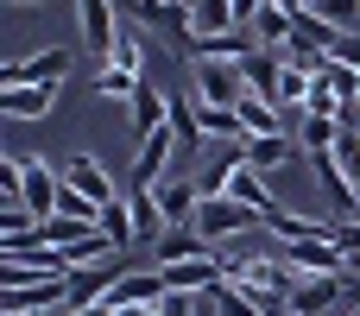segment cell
I'll use <instances>...</instances> for the list:
<instances>
[{"instance_id": "6da1fadb", "label": "cell", "mask_w": 360, "mask_h": 316, "mask_svg": "<svg viewBox=\"0 0 360 316\" xmlns=\"http://www.w3.org/2000/svg\"><path fill=\"white\" fill-rule=\"evenodd\" d=\"M253 228H266V215L247 209V203H234V196H202V209H196V234L209 247H228V241H240Z\"/></svg>"}, {"instance_id": "7a4b0ae2", "label": "cell", "mask_w": 360, "mask_h": 316, "mask_svg": "<svg viewBox=\"0 0 360 316\" xmlns=\"http://www.w3.org/2000/svg\"><path fill=\"white\" fill-rule=\"evenodd\" d=\"M348 304V272H297L291 285V316H329Z\"/></svg>"}, {"instance_id": "3957f363", "label": "cell", "mask_w": 360, "mask_h": 316, "mask_svg": "<svg viewBox=\"0 0 360 316\" xmlns=\"http://www.w3.org/2000/svg\"><path fill=\"white\" fill-rule=\"evenodd\" d=\"M120 13H133L146 32H165L177 44H190V0H114Z\"/></svg>"}, {"instance_id": "277c9868", "label": "cell", "mask_w": 360, "mask_h": 316, "mask_svg": "<svg viewBox=\"0 0 360 316\" xmlns=\"http://www.w3.org/2000/svg\"><path fill=\"white\" fill-rule=\"evenodd\" d=\"M76 19H82V44L95 63H114L120 51V25H114V0H76Z\"/></svg>"}, {"instance_id": "5b68a950", "label": "cell", "mask_w": 360, "mask_h": 316, "mask_svg": "<svg viewBox=\"0 0 360 316\" xmlns=\"http://www.w3.org/2000/svg\"><path fill=\"white\" fill-rule=\"evenodd\" d=\"M202 108H240V95H247V76H240V63H196V89H190Z\"/></svg>"}, {"instance_id": "8992f818", "label": "cell", "mask_w": 360, "mask_h": 316, "mask_svg": "<svg viewBox=\"0 0 360 316\" xmlns=\"http://www.w3.org/2000/svg\"><path fill=\"white\" fill-rule=\"evenodd\" d=\"M177 152H184V146H177L171 127L146 133V139H139V158H133V184H139V190H158V184L171 177V158H177Z\"/></svg>"}, {"instance_id": "52a82bcc", "label": "cell", "mask_w": 360, "mask_h": 316, "mask_svg": "<svg viewBox=\"0 0 360 316\" xmlns=\"http://www.w3.org/2000/svg\"><path fill=\"white\" fill-rule=\"evenodd\" d=\"M127 272H139V266H127L120 253H114V260H101V266L70 272V310H82V304H108V291H114Z\"/></svg>"}, {"instance_id": "ba28073f", "label": "cell", "mask_w": 360, "mask_h": 316, "mask_svg": "<svg viewBox=\"0 0 360 316\" xmlns=\"http://www.w3.org/2000/svg\"><path fill=\"white\" fill-rule=\"evenodd\" d=\"M70 76V51H38L25 63H0V89H38V82H63Z\"/></svg>"}, {"instance_id": "9c48e42d", "label": "cell", "mask_w": 360, "mask_h": 316, "mask_svg": "<svg viewBox=\"0 0 360 316\" xmlns=\"http://www.w3.org/2000/svg\"><path fill=\"white\" fill-rule=\"evenodd\" d=\"M19 310H70V279H44V285L0 291V316H19Z\"/></svg>"}, {"instance_id": "30bf717a", "label": "cell", "mask_w": 360, "mask_h": 316, "mask_svg": "<svg viewBox=\"0 0 360 316\" xmlns=\"http://www.w3.org/2000/svg\"><path fill=\"white\" fill-rule=\"evenodd\" d=\"M63 184H70V190H82V196H89V203H101V209H108V203H120V190H114L108 165H101V158H89V152H76V158L63 165Z\"/></svg>"}, {"instance_id": "8fae6325", "label": "cell", "mask_w": 360, "mask_h": 316, "mask_svg": "<svg viewBox=\"0 0 360 316\" xmlns=\"http://www.w3.org/2000/svg\"><path fill=\"white\" fill-rule=\"evenodd\" d=\"M19 177H25V209L44 222V215H57V196H63V177L44 165V158H19Z\"/></svg>"}, {"instance_id": "7c38bea8", "label": "cell", "mask_w": 360, "mask_h": 316, "mask_svg": "<svg viewBox=\"0 0 360 316\" xmlns=\"http://www.w3.org/2000/svg\"><path fill=\"white\" fill-rule=\"evenodd\" d=\"M240 76H247L253 95L278 101V89H285V51H247V57H240Z\"/></svg>"}, {"instance_id": "4fadbf2b", "label": "cell", "mask_w": 360, "mask_h": 316, "mask_svg": "<svg viewBox=\"0 0 360 316\" xmlns=\"http://www.w3.org/2000/svg\"><path fill=\"white\" fill-rule=\"evenodd\" d=\"M127 108H133L127 120H133V133H139V139H146V133H158V127H171V95H158V89H152V76H139V89H133V101H127Z\"/></svg>"}, {"instance_id": "5bb4252c", "label": "cell", "mask_w": 360, "mask_h": 316, "mask_svg": "<svg viewBox=\"0 0 360 316\" xmlns=\"http://www.w3.org/2000/svg\"><path fill=\"white\" fill-rule=\"evenodd\" d=\"M158 209H165V222H171V228H190V222H196V209H202L196 177H165V184H158Z\"/></svg>"}, {"instance_id": "9a60e30c", "label": "cell", "mask_w": 360, "mask_h": 316, "mask_svg": "<svg viewBox=\"0 0 360 316\" xmlns=\"http://www.w3.org/2000/svg\"><path fill=\"white\" fill-rule=\"evenodd\" d=\"M291 139H297L310 158H316V152H335V146H342V120H335V114H304V108H297Z\"/></svg>"}, {"instance_id": "2e32d148", "label": "cell", "mask_w": 360, "mask_h": 316, "mask_svg": "<svg viewBox=\"0 0 360 316\" xmlns=\"http://www.w3.org/2000/svg\"><path fill=\"white\" fill-rule=\"evenodd\" d=\"M202 253H215L202 234H196V222L190 228H165L158 234V247H152V266H184V260H202Z\"/></svg>"}, {"instance_id": "e0dca14e", "label": "cell", "mask_w": 360, "mask_h": 316, "mask_svg": "<svg viewBox=\"0 0 360 316\" xmlns=\"http://www.w3.org/2000/svg\"><path fill=\"white\" fill-rule=\"evenodd\" d=\"M285 266L291 272H348V253L335 241H297V247H285Z\"/></svg>"}, {"instance_id": "ac0fdd59", "label": "cell", "mask_w": 360, "mask_h": 316, "mask_svg": "<svg viewBox=\"0 0 360 316\" xmlns=\"http://www.w3.org/2000/svg\"><path fill=\"white\" fill-rule=\"evenodd\" d=\"M57 89H63V82H38V89H0V114H13V120H38V114H51V108H57Z\"/></svg>"}, {"instance_id": "d6986e66", "label": "cell", "mask_w": 360, "mask_h": 316, "mask_svg": "<svg viewBox=\"0 0 360 316\" xmlns=\"http://www.w3.org/2000/svg\"><path fill=\"white\" fill-rule=\"evenodd\" d=\"M291 146H297L291 133H253V139H240V158H247L259 177H272V171L291 158Z\"/></svg>"}, {"instance_id": "ffe728a7", "label": "cell", "mask_w": 360, "mask_h": 316, "mask_svg": "<svg viewBox=\"0 0 360 316\" xmlns=\"http://www.w3.org/2000/svg\"><path fill=\"white\" fill-rule=\"evenodd\" d=\"M266 234H278L285 247H297V241H335V222H316V215H291V209H278V215H266Z\"/></svg>"}, {"instance_id": "44dd1931", "label": "cell", "mask_w": 360, "mask_h": 316, "mask_svg": "<svg viewBox=\"0 0 360 316\" xmlns=\"http://www.w3.org/2000/svg\"><path fill=\"white\" fill-rule=\"evenodd\" d=\"M234 25H240L234 0H190V38H221Z\"/></svg>"}, {"instance_id": "7402d4cb", "label": "cell", "mask_w": 360, "mask_h": 316, "mask_svg": "<svg viewBox=\"0 0 360 316\" xmlns=\"http://www.w3.org/2000/svg\"><path fill=\"white\" fill-rule=\"evenodd\" d=\"M127 203H133V228H139V247H158V234L171 228L165 222V209H158V190H127Z\"/></svg>"}, {"instance_id": "603a6c76", "label": "cell", "mask_w": 360, "mask_h": 316, "mask_svg": "<svg viewBox=\"0 0 360 316\" xmlns=\"http://www.w3.org/2000/svg\"><path fill=\"white\" fill-rule=\"evenodd\" d=\"M228 196H234V203H247V209H259V215H278V209H285V203H278V196L266 190V177H259L253 165H240V171H234Z\"/></svg>"}, {"instance_id": "cb8c5ba5", "label": "cell", "mask_w": 360, "mask_h": 316, "mask_svg": "<svg viewBox=\"0 0 360 316\" xmlns=\"http://www.w3.org/2000/svg\"><path fill=\"white\" fill-rule=\"evenodd\" d=\"M247 25H253L259 51H285V44H291V25H297V19H291V13H278V6L266 0V6H259V13H253Z\"/></svg>"}, {"instance_id": "d4e9b609", "label": "cell", "mask_w": 360, "mask_h": 316, "mask_svg": "<svg viewBox=\"0 0 360 316\" xmlns=\"http://www.w3.org/2000/svg\"><path fill=\"white\" fill-rule=\"evenodd\" d=\"M171 133H177L184 152L202 146V108H196V95H171Z\"/></svg>"}, {"instance_id": "484cf974", "label": "cell", "mask_w": 360, "mask_h": 316, "mask_svg": "<svg viewBox=\"0 0 360 316\" xmlns=\"http://www.w3.org/2000/svg\"><path fill=\"white\" fill-rule=\"evenodd\" d=\"M240 165H247V158H240V146H234V152H221V158H209V165L196 171V190H202V196H228V184H234V171H240Z\"/></svg>"}, {"instance_id": "4316f807", "label": "cell", "mask_w": 360, "mask_h": 316, "mask_svg": "<svg viewBox=\"0 0 360 316\" xmlns=\"http://www.w3.org/2000/svg\"><path fill=\"white\" fill-rule=\"evenodd\" d=\"M95 228H101V234H108L120 253H127V247H139V228H133V203H127V196H120V203H108Z\"/></svg>"}, {"instance_id": "83f0119b", "label": "cell", "mask_w": 360, "mask_h": 316, "mask_svg": "<svg viewBox=\"0 0 360 316\" xmlns=\"http://www.w3.org/2000/svg\"><path fill=\"white\" fill-rule=\"evenodd\" d=\"M304 114H342V89H335V76H329V70H316V76H310Z\"/></svg>"}, {"instance_id": "f1b7e54d", "label": "cell", "mask_w": 360, "mask_h": 316, "mask_svg": "<svg viewBox=\"0 0 360 316\" xmlns=\"http://www.w3.org/2000/svg\"><path fill=\"white\" fill-rule=\"evenodd\" d=\"M196 108H202V101H196ZM202 139H234V146H240V139H247V127H240V114H234V108H202Z\"/></svg>"}, {"instance_id": "f546056e", "label": "cell", "mask_w": 360, "mask_h": 316, "mask_svg": "<svg viewBox=\"0 0 360 316\" xmlns=\"http://www.w3.org/2000/svg\"><path fill=\"white\" fill-rule=\"evenodd\" d=\"M38 234H44V247H76L82 234H95L89 222H76V215H44L38 222Z\"/></svg>"}, {"instance_id": "4dcf8cb0", "label": "cell", "mask_w": 360, "mask_h": 316, "mask_svg": "<svg viewBox=\"0 0 360 316\" xmlns=\"http://www.w3.org/2000/svg\"><path fill=\"white\" fill-rule=\"evenodd\" d=\"M133 89H139V76H133V70H120V63H101V76H95V95H108V101H133Z\"/></svg>"}, {"instance_id": "1f68e13d", "label": "cell", "mask_w": 360, "mask_h": 316, "mask_svg": "<svg viewBox=\"0 0 360 316\" xmlns=\"http://www.w3.org/2000/svg\"><path fill=\"white\" fill-rule=\"evenodd\" d=\"M310 13H323L335 32H360V0H310Z\"/></svg>"}, {"instance_id": "d6a6232c", "label": "cell", "mask_w": 360, "mask_h": 316, "mask_svg": "<svg viewBox=\"0 0 360 316\" xmlns=\"http://www.w3.org/2000/svg\"><path fill=\"white\" fill-rule=\"evenodd\" d=\"M215 316H266V310H259L240 285H221V291H215Z\"/></svg>"}, {"instance_id": "836d02e7", "label": "cell", "mask_w": 360, "mask_h": 316, "mask_svg": "<svg viewBox=\"0 0 360 316\" xmlns=\"http://www.w3.org/2000/svg\"><path fill=\"white\" fill-rule=\"evenodd\" d=\"M335 63L360 70V32H342V44H335Z\"/></svg>"}, {"instance_id": "e575fe53", "label": "cell", "mask_w": 360, "mask_h": 316, "mask_svg": "<svg viewBox=\"0 0 360 316\" xmlns=\"http://www.w3.org/2000/svg\"><path fill=\"white\" fill-rule=\"evenodd\" d=\"M63 316H114V304H82V310H63Z\"/></svg>"}, {"instance_id": "d590c367", "label": "cell", "mask_w": 360, "mask_h": 316, "mask_svg": "<svg viewBox=\"0 0 360 316\" xmlns=\"http://www.w3.org/2000/svg\"><path fill=\"white\" fill-rule=\"evenodd\" d=\"M272 6H278V13H291V19H297V13H310V0H272Z\"/></svg>"}, {"instance_id": "8d00e7d4", "label": "cell", "mask_w": 360, "mask_h": 316, "mask_svg": "<svg viewBox=\"0 0 360 316\" xmlns=\"http://www.w3.org/2000/svg\"><path fill=\"white\" fill-rule=\"evenodd\" d=\"M259 6H266V0H234V13H240V25H247V19H253Z\"/></svg>"}, {"instance_id": "74e56055", "label": "cell", "mask_w": 360, "mask_h": 316, "mask_svg": "<svg viewBox=\"0 0 360 316\" xmlns=\"http://www.w3.org/2000/svg\"><path fill=\"white\" fill-rule=\"evenodd\" d=\"M0 6H13V13H25V6H44V0H0Z\"/></svg>"}, {"instance_id": "f35d334b", "label": "cell", "mask_w": 360, "mask_h": 316, "mask_svg": "<svg viewBox=\"0 0 360 316\" xmlns=\"http://www.w3.org/2000/svg\"><path fill=\"white\" fill-rule=\"evenodd\" d=\"M19 316H63V310H19Z\"/></svg>"}, {"instance_id": "ab89813d", "label": "cell", "mask_w": 360, "mask_h": 316, "mask_svg": "<svg viewBox=\"0 0 360 316\" xmlns=\"http://www.w3.org/2000/svg\"><path fill=\"white\" fill-rule=\"evenodd\" d=\"M354 222H360V203H354Z\"/></svg>"}]
</instances>
